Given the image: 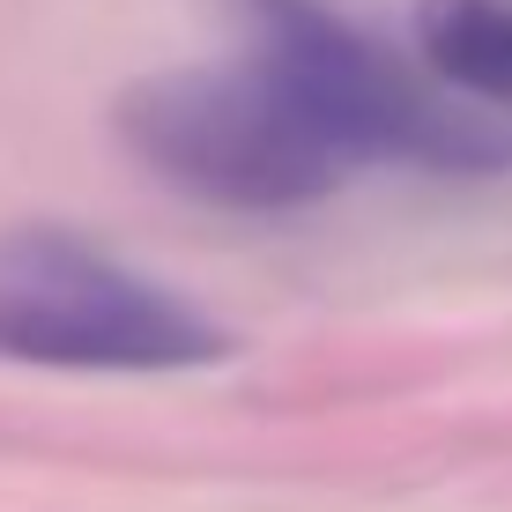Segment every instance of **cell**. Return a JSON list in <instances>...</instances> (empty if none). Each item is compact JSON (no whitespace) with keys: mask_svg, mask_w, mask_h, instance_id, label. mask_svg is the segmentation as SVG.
<instances>
[{"mask_svg":"<svg viewBox=\"0 0 512 512\" xmlns=\"http://www.w3.org/2000/svg\"><path fill=\"white\" fill-rule=\"evenodd\" d=\"M260 15V52L164 67L119 97V141L164 186L238 216H282L342 193L364 164H512V134L438 112L327 8L260 0Z\"/></svg>","mask_w":512,"mask_h":512,"instance_id":"cell-1","label":"cell"},{"mask_svg":"<svg viewBox=\"0 0 512 512\" xmlns=\"http://www.w3.org/2000/svg\"><path fill=\"white\" fill-rule=\"evenodd\" d=\"M0 357L52 372H193L231 357L164 282L67 231H0Z\"/></svg>","mask_w":512,"mask_h":512,"instance_id":"cell-2","label":"cell"},{"mask_svg":"<svg viewBox=\"0 0 512 512\" xmlns=\"http://www.w3.org/2000/svg\"><path fill=\"white\" fill-rule=\"evenodd\" d=\"M416 52L468 104L512 112V0H416Z\"/></svg>","mask_w":512,"mask_h":512,"instance_id":"cell-3","label":"cell"}]
</instances>
